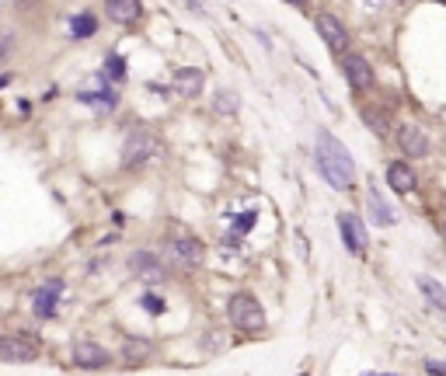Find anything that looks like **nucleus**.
Returning a JSON list of instances; mask_svg holds the SVG:
<instances>
[{"label":"nucleus","mask_w":446,"mask_h":376,"mask_svg":"<svg viewBox=\"0 0 446 376\" xmlns=\"http://www.w3.org/2000/svg\"><path fill=\"white\" fill-rule=\"evenodd\" d=\"M366 199H370V212H373V223H380V227H387V223H394V212H390V206L380 199V192L370 185V192H366Z\"/></svg>","instance_id":"18"},{"label":"nucleus","mask_w":446,"mask_h":376,"mask_svg":"<svg viewBox=\"0 0 446 376\" xmlns=\"http://www.w3.org/2000/svg\"><path fill=\"white\" fill-rule=\"evenodd\" d=\"M251 227H255V209H251V212H237V220H234V230H237V234H248Z\"/></svg>","instance_id":"23"},{"label":"nucleus","mask_w":446,"mask_h":376,"mask_svg":"<svg viewBox=\"0 0 446 376\" xmlns=\"http://www.w3.org/2000/svg\"><path fill=\"white\" fill-rule=\"evenodd\" d=\"M425 369H429L432 376H446V366H443V362H425Z\"/></svg>","instance_id":"25"},{"label":"nucleus","mask_w":446,"mask_h":376,"mask_svg":"<svg viewBox=\"0 0 446 376\" xmlns=\"http://www.w3.org/2000/svg\"><path fill=\"white\" fill-rule=\"evenodd\" d=\"M286 4H293V8H307L310 0H286Z\"/></svg>","instance_id":"27"},{"label":"nucleus","mask_w":446,"mask_h":376,"mask_svg":"<svg viewBox=\"0 0 446 376\" xmlns=\"http://www.w3.org/2000/svg\"><path fill=\"white\" fill-rule=\"evenodd\" d=\"M74 362H77L81 369H105V366L111 362V352L101 349L98 342H77V349H74Z\"/></svg>","instance_id":"9"},{"label":"nucleus","mask_w":446,"mask_h":376,"mask_svg":"<svg viewBox=\"0 0 446 376\" xmlns=\"http://www.w3.org/2000/svg\"><path fill=\"white\" fill-rule=\"evenodd\" d=\"M60 293H63V283H60V279L42 283V286L32 293V310H35V317H42V320L56 317V310H60Z\"/></svg>","instance_id":"4"},{"label":"nucleus","mask_w":446,"mask_h":376,"mask_svg":"<svg viewBox=\"0 0 446 376\" xmlns=\"http://www.w3.org/2000/svg\"><path fill=\"white\" fill-rule=\"evenodd\" d=\"M129 272L143 283H160L167 276V268L153 251H136V254H129Z\"/></svg>","instance_id":"5"},{"label":"nucleus","mask_w":446,"mask_h":376,"mask_svg":"<svg viewBox=\"0 0 446 376\" xmlns=\"http://www.w3.org/2000/svg\"><path fill=\"white\" fill-rule=\"evenodd\" d=\"M314 164H317L321 178H324L331 188H352V181H356V164H352V153L346 150V143H342V140H334L331 133H317Z\"/></svg>","instance_id":"1"},{"label":"nucleus","mask_w":446,"mask_h":376,"mask_svg":"<svg viewBox=\"0 0 446 376\" xmlns=\"http://www.w3.org/2000/svg\"><path fill=\"white\" fill-rule=\"evenodd\" d=\"M363 4H366L370 11H383V8L390 4V0H363Z\"/></svg>","instance_id":"26"},{"label":"nucleus","mask_w":446,"mask_h":376,"mask_svg":"<svg viewBox=\"0 0 446 376\" xmlns=\"http://www.w3.org/2000/svg\"><path fill=\"white\" fill-rule=\"evenodd\" d=\"M415 283H418V289L425 293V300H429L436 310H443V313H446V286H439V283H436V279H429V276H418Z\"/></svg>","instance_id":"17"},{"label":"nucleus","mask_w":446,"mask_h":376,"mask_svg":"<svg viewBox=\"0 0 446 376\" xmlns=\"http://www.w3.org/2000/svg\"><path fill=\"white\" fill-rule=\"evenodd\" d=\"M342 70H346V77H349V84L356 91L373 87V67L359 56V52H346V56H342Z\"/></svg>","instance_id":"7"},{"label":"nucleus","mask_w":446,"mask_h":376,"mask_svg":"<svg viewBox=\"0 0 446 376\" xmlns=\"http://www.w3.org/2000/svg\"><path fill=\"white\" fill-rule=\"evenodd\" d=\"M370 376H373V373H370Z\"/></svg>","instance_id":"33"},{"label":"nucleus","mask_w":446,"mask_h":376,"mask_svg":"<svg viewBox=\"0 0 446 376\" xmlns=\"http://www.w3.org/2000/svg\"><path fill=\"white\" fill-rule=\"evenodd\" d=\"M339 230H342V241L352 254H363L366 251V227L359 217H352V212H342L339 217Z\"/></svg>","instance_id":"8"},{"label":"nucleus","mask_w":446,"mask_h":376,"mask_svg":"<svg viewBox=\"0 0 446 376\" xmlns=\"http://www.w3.org/2000/svg\"><path fill=\"white\" fill-rule=\"evenodd\" d=\"M143 310L157 317V313H164V300H160L157 293H147V296H143Z\"/></svg>","instance_id":"24"},{"label":"nucleus","mask_w":446,"mask_h":376,"mask_svg":"<svg viewBox=\"0 0 446 376\" xmlns=\"http://www.w3.org/2000/svg\"><path fill=\"white\" fill-rule=\"evenodd\" d=\"M123 355H126V362H143V359L150 355V342H136V338H129V342L123 345Z\"/></svg>","instance_id":"20"},{"label":"nucleus","mask_w":446,"mask_h":376,"mask_svg":"<svg viewBox=\"0 0 446 376\" xmlns=\"http://www.w3.org/2000/svg\"><path fill=\"white\" fill-rule=\"evenodd\" d=\"M202 84H206V77H202V70H195V67H185V70L175 74V91H178L182 98H199Z\"/></svg>","instance_id":"15"},{"label":"nucleus","mask_w":446,"mask_h":376,"mask_svg":"<svg viewBox=\"0 0 446 376\" xmlns=\"http://www.w3.org/2000/svg\"><path fill=\"white\" fill-rule=\"evenodd\" d=\"M398 146H401L408 157H425V153H429V136H425L418 126H401V129H398Z\"/></svg>","instance_id":"11"},{"label":"nucleus","mask_w":446,"mask_h":376,"mask_svg":"<svg viewBox=\"0 0 446 376\" xmlns=\"http://www.w3.org/2000/svg\"><path fill=\"white\" fill-rule=\"evenodd\" d=\"M185 4H189V8H195V11H202V4H199V0H185Z\"/></svg>","instance_id":"28"},{"label":"nucleus","mask_w":446,"mask_h":376,"mask_svg":"<svg viewBox=\"0 0 446 376\" xmlns=\"http://www.w3.org/2000/svg\"><path fill=\"white\" fill-rule=\"evenodd\" d=\"M436 4H446V0H436Z\"/></svg>","instance_id":"30"},{"label":"nucleus","mask_w":446,"mask_h":376,"mask_svg":"<svg viewBox=\"0 0 446 376\" xmlns=\"http://www.w3.org/2000/svg\"><path fill=\"white\" fill-rule=\"evenodd\" d=\"M160 150V140L150 133V129H133L123 143V164L126 168H136V164H147V160H153Z\"/></svg>","instance_id":"3"},{"label":"nucleus","mask_w":446,"mask_h":376,"mask_svg":"<svg viewBox=\"0 0 446 376\" xmlns=\"http://www.w3.org/2000/svg\"><path fill=\"white\" fill-rule=\"evenodd\" d=\"M98 32V21H94V14L91 11H84V14H74L70 18V35L74 38H91Z\"/></svg>","instance_id":"19"},{"label":"nucleus","mask_w":446,"mask_h":376,"mask_svg":"<svg viewBox=\"0 0 446 376\" xmlns=\"http://www.w3.org/2000/svg\"><path fill=\"white\" fill-rule=\"evenodd\" d=\"M167 251H171V258L182 265V268H195L202 261V244L195 237H175L171 244H167Z\"/></svg>","instance_id":"10"},{"label":"nucleus","mask_w":446,"mask_h":376,"mask_svg":"<svg viewBox=\"0 0 446 376\" xmlns=\"http://www.w3.org/2000/svg\"><path fill=\"white\" fill-rule=\"evenodd\" d=\"M443 241H446V223H443Z\"/></svg>","instance_id":"29"},{"label":"nucleus","mask_w":446,"mask_h":376,"mask_svg":"<svg viewBox=\"0 0 446 376\" xmlns=\"http://www.w3.org/2000/svg\"><path fill=\"white\" fill-rule=\"evenodd\" d=\"M81 104H94V109H101V112H111L119 104V94L108 87V77H105L101 91H81Z\"/></svg>","instance_id":"16"},{"label":"nucleus","mask_w":446,"mask_h":376,"mask_svg":"<svg viewBox=\"0 0 446 376\" xmlns=\"http://www.w3.org/2000/svg\"><path fill=\"white\" fill-rule=\"evenodd\" d=\"M317 32L324 38V45L331 52H342L346 56V49H349V32L342 28V21L334 18V14H317Z\"/></svg>","instance_id":"6"},{"label":"nucleus","mask_w":446,"mask_h":376,"mask_svg":"<svg viewBox=\"0 0 446 376\" xmlns=\"http://www.w3.org/2000/svg\"><path fill=\"white\" fill-rule=\"evenodd\" d=\"M387 185L394 188L398 195H408V192L415 188V171H412V164H405V160L387 164Z\"/></svg>","instance_id":"12"},{"label":"nucleus","mask_w":446,"mask_h":376,"mask_svg":"<svg viewBox=\"0 0 446 376\" xmlns=\"http://www.w3.org/2000/svg\"><path fill=\"white\" fill-rule=\"evenodd\" d=\"M216 112L220 115H234L237 112V94L234 91H220L216 94Z\"/></svg>","instance_id":"22"},{"label":"nucleus","mask_w":446,"mask_h":376,"mask_svg":"<svg viewBox=\"0 0 446 376\" xmlns=\"http://www.w3.org/2000/svg\"><path fill=\"white\" fill-rule=\"evenodd\" d=\"M387 376H394V373H387Z\"/></svg>","instance_id":"31"},{"label":"nucleus","mask_w":446,"mask_h":376,"mask_svg":"<svg viewBox=\"0 0 446 376\" xmlns=\"http://www.w3.org/2000/svg\"><path fill=\"white\" fill-rule=\"evenodd\" d=\"M227 317L241 331H265V310L251 293H234L227 303Z\"/></svg>","instance_id":"2"},{"label":"nucleus","mask_w":446,"mask_h":376,"mask_svg":"<svg viewBox=\"0 0 446 376\" xmlns=\"http://www.w3.org/2000/svg\"><path fill=\"white\" fill-rule=\"evenodd\" d=\"M300 376H307V373H300Z\"/></svg>","instance_id":"32"},{"label":"nucleus","mask_w":446,"mask_h":376,"mask_svg":"<svg viewBox=\"0 0 446 376\" xmlns=\"http://www.w3.org/2000/svg\"><path fill=\"white\" fill-rule=\"evenodd\" d=\"M101 77H111V80H126V60L111 52V56L105 60V74H101Z\"/></svg>","instance_id":"21"},{"label":"nucleus","mask_w":446,"mask_h":376,"mask_svg":"<svg viewBox=\"0 0 446 376\" xmlns=\"http://www.w3.org/2000/svg\"><path fill=\"white\" fill-rule=\"evenodd\" d=\"M105 11H108V18L116 25H133L143 14V4H140V0H108Z\"/></svg>","instance_id":"14"},{"label":"nucleus","mask_w":446,"mask_h":376,"mask_svg":"<svg viewBox=\"0 0 446 376\" xmlns=\"http://www.w3.org/2000/svg\"><path fill=\"white\" fill-rule=\"evenodd\" d=\"M0 359H4V362H32L35 359V345L25 342V338L8 335L4 342H0Z\"/></svg>","instance_id":"13"}]
</instances>
